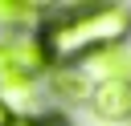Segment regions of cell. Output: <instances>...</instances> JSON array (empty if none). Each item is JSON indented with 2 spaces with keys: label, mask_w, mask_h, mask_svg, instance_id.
I'll return each instance as SVG.
<instances>
[{
  "label": "cell",
  "mask_w": 131,
  "mask_h": 126,
  "mask_svg": "<svg viewBox=\"0 0 131 126\" xmlns=\"http://www.w3.org/2000/svg\"><path fill=\"white\" fill-rule=\"evenodd\" d=\"M37 126H66L61 118H45V122H37Z\"/></svg>",
  "instance_id": "9c48e42d"
},
{
  "label": "cell",
  "mask_w": 131,
  "mask_h": 126,
  "mask_svg": "<svg viewBox=\"0 0 131 126\" xmlns=\"http://www.w3.org/2000/svg\"><path fill=\"white\" fill-rule=\"evenodd\" d=\"M127 81H131V77H127Z\"/></svg>",
  "instance_id": "30bf717a"
},
{
  "label": "cell",
  "mask_w": 131,
  "mask_h": 126,
  "mask_svg": "<svg viewBox=\"0 0 131 126\" xmlns=\"http://www.w3.org/2000/svg\"><path fill=\"white\" fill-rule=\"evenodd\" d=\"M8 122H12V110H8L4 102H0V126H8Z\"/></svg>",
  "instance_id": "52a82bcc"
},
{
  "label": "cell",
  "mask_w": 131,
  "mask_h": 126,
  "mask_svg": "<svg viewBox=\"0 0 131 126\" xmlns=\"http://www.w3.org/2000/svg\"><path fill=\"white\" fill-rule=\"evenodd\" d=\"M8 126H37V122H33V118H12Z\"/></svg>",
  "instance_id": "ba28073f"
},
{
  "label": "cell",
  "mask_w": 131,
  "mask_h": 126,
  "mask_svg": "<svg viewBox=\"0 0 131 126\" xmlns=\"http://www.w3.org/2000/svg\"><path fill=\"white\" fill-rule=\"evenodd\" d=\"M127 33H131V8H123V4H98V8H82L74 16H61V20L45 24L41 49H45L49 65H70V61L90 57L98 49L123 45Z\"/></svg>",
  "instance_id": "6da1fadb"
},
{
  "label": "cell",
  "mask_w": 131,
  "mask_h": 126,
  "mask_svg": "<svg viewBox=\"0 0 131 126\" xmlns=\"http://www.w3.org/2000/svg\"><path fill=\"white\" fill-rule=\"evenodd\" d=\"M37 8L33 4H25V0H0V20H8V24H16V20H29Z\"/></svg>",
  "instance_id": "5b68a950"
},
{
  "label": "cell",
  "mask_w": 131,
  "mask_h": 126,
  "mask_svg": "<svg viewBox=\"0 0 131 126\" xmlns=\"http://www.w3.org/2000/svg\"><path fill=\"white\" fill-rule=\"evenodd\" d=\"M90 106H94V114L106 118V122H131V81L123 77V81H102V85H94Z\"/></svg>",
  "instance_id": "3957f363"
},
{
  "label": "cell",
  "mask_w": 131,
  "mask_h": 126,
  "mask_svg": "<svg viewBox=\"0 0 131 126\" xmlns=\"http://www.w3.org/2000/svg\"><path fill=\"white\" fill-rule=\"evenodd\" d=\"M86 73H94L98 85H102V81H123V77H131V53H127L123 45L98 49V53H90V69H86Z\"/></svg>",
  "instance_id": "277c9868"
},
{
  "label": "cell",
  "mask_w": 131,
  "mask_h": 126,
  "mask_svg": "<svg viewBox=\"0 0 131 126\" xmlns=\"http://www.w3.org/2000/svg\"><path fill=\"white\" fill-rule=\"evenodd\" d=\"M49 65L41 41H0V81L4 85H29Z\"/></svg>",
  "instance_id": "7a4b0ae2"
},
{
  "label": "cell",
  "mask_w": 131,
  "mask_h": 126,
  "mask_svg": "<svg viewBox=\"0 0 131 126\" xmlns=\"http://www.w3.org/2000/svg\"><path fill=\"white\" fill-rule=\"evenodd\" d=\"M57 89H66V93L78 98V93H82V81H78V77H57Z\"/></svg>",
  "instance_id": "8992f818"
}]
</instances>
